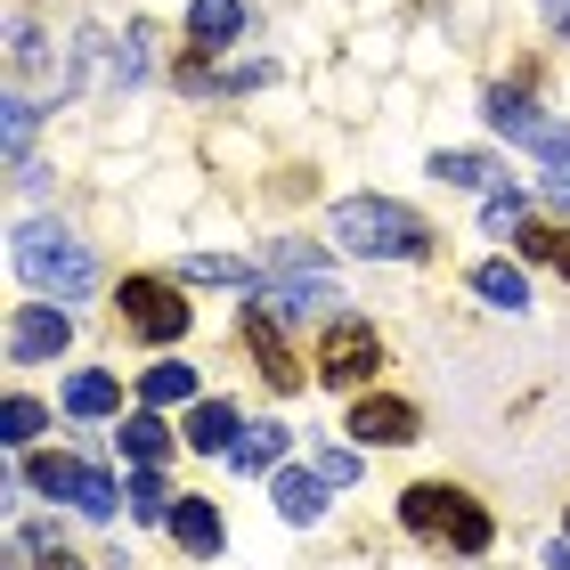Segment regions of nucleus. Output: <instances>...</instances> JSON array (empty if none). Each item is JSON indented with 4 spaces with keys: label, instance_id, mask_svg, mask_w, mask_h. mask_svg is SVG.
I'll use <instances>...</instances> for the list:
<instances>
[{
    "label": "nucleus",
    "instance_id": "29",
    "mask_svg": "<svg viewBox=\"0 0 570 570\" xmlns=\"http://www.w3.org/2000/svg\"><path fill=\"white\" fill-rule=\"evenodd\" d=\"M318 481H326V489L358 481V456H351V449H326V456H318Z\"/></svg>",
    "mask_w": 570,
    "mask_h": 570
},
{
    "label": "nucleus",
    "instance_id": "5",
    "mask_svg": "<svg viewBox=\"0 0 570 570\" xmlns=\"http://www.w3.org/2000/svg\"><path fill=\"white\" fill-rule=\"evenodd\" d=\"M24 481H33L41 498L82 505L90 522H107V513H115V481L98 473V464H73V456H33V464H24Z\"/></svg>",
    "mask_w": 570,
    "mask_h": 570
},
{
    "label": "nucleus",
    "instance_id": "10",
    "mask_svg": "<svg viewBox=\"0 0 570 570\" xmlns=\"http://www.w3.org/2000/svg\"><path fill=\"white\" fill-rule=\"evenodd\" d=\"M237 407H220V400H204L196 407V416H188V449H204V456H228V449H237Z\"/></svg>",
    "mask_w": 570,
    "mask_h": 570
},
{
    "label": "nucleus",
    "instance_id": "13",
    "mask_svg": "<svg viewBox=\"0 0 570 570\" xmlns=\"http://www.w3.org/2000/svg\"><path fill=\"white\" fill-rule=\"evenodd\" d=\"M277 456H285V432L277 424H253V432H237V449H228L237 473H277Z\"/></svg>",
    "mask_w": 570,
    "mask_h": 570
},
{
    "label": "nucleus",
    "instance_id": "17",
    "mask_svg": "<svg viewBox=\"0 0 570 570\" xmlns=\"http://www.w3.org/2000/svg\"><path fill=\"white\" fill-rule=\"evenodd\" d=\"M318 489H326L318 473H277V513L285 522H318V505H326Z\"/></svg>",
    "mask_w": 570,
    "mask_h": 570
},
{
    "label": "nucleus",
    "instance_id": "15",
    "mask_svg": "<svg viewBox=\"0 0 570 570\" xmlns=\"http://www.w3.org/2000/svg\"><path fill=\"white\" fill-rule=\"evenodd\" d=\"M115 440H122V456H131V464H164V456H171V432H164V416H155V407H147V416H131Z\"/></svg>",
    "mask_w": 570,
    "mask_h": 570
},
{
    "label": "nucleus",
    "instance_id": "26",
    "mask_svg": "<svg viewBox=\"0 0 570 570\" xmlns=\"http://www.w3.org/2000/svg\"><path fill=\"white\" fill-rule=\"evenodd\" d=\"M33 432H41V400H9L0 407V440H9V449H24Z\"/></svg>",
    "mask_w": 570,
    "mask_h": 570
},
{
    "label": "nucleus",
    "instance_id": "23",
    "mask_svg": "<svg viewBox=\"0 0 570 570\" xmlns=\"http://www.w3.org/2000/svg\"><path fill=\"white\" fill-rule=\"evenodd\" d=\"M188 285H253V269L237 262V253H196V262H188Z\"/></svg>",
    "mask_w": 570,
    "mask_h": 570
},
{
    "label": "nucleus",
    "instance_id": "21",
    "mask_svg": "<svg viewBox=\"0 0 570 570\" xmlns=\"http://www.w3.org/2000/svg\"><path fill=\"white\" fill-rule=\"evenodd\" d=\"M432 179H449V188H481V179H489V155H473V147H440V155H432Z\"/></svg>",
    "mask_w": 570,
    "mask_h": 570
},
{
    "label": "nucleus",
    "instance_id": "19",
    "mask_svg": "<svg viewBox=\"0 0 570 570\" xmlns=\"http://www.w3.org/2000/svg\"><path fill=\"white\" fill-rule=\"evenodd\" d=\"M481 228H489V237H522V228H530L522 188H498V196H489V204H481Z\"/></svg>",
    "mask_w": 570,
    "mask_h": 570
},
{
    "label": "nucleus",
    "instance_id": "12",
    "mask_svg": "<svg viewBox=\"0 0 570 570\" xmlns=\"http://www.w3.org/2000/svg\"><path fill=\"white\" fill-rule=\"evenodd\" d=\"M171 538L188 554H220V513L204 505V498H188V505H171Z\"/></svg>",
    "mask_w": 570,
    "mask_h": 570
},
{
    "label": "nucleus",
    "instance_id": "2",
    "mask_svg": "<svg viewBox=\"0 0 570 570\" xmlns=\"http://www.w3.org/2000/svg\"><path fill=\"white\" fill-rule=\"evenodd\" d=\"M400 522L416 530V538H432V547H456V554H489V513L464 498V489H449V481H416L400 498Z\"/></svg>",
    "mask_w": 570,
    "mask_h": 570
},
{
    "label": "nucleus",
    "instance_id": "25",
    "mask_svg": "<svg viewBox=\"0 0 570 570\" xmlns=\"http://www.w3.org/2000/svg\"><path fill=\"white\" fill-rule=\"evenodd\" d=\"M196 392V367H147V407H179Z\"/></svg>",
    "mask_w": 570,
    "mask_h": 570
},
{
    "label": "nucleus",
    "instance_id": "27",
    "mask_svg": "<svg viewBox=\"0 0 570 570\" xmlns=\"http://www.w3.org/2000/svg\"><path fill=\"white\" fill-rule=\"evenodd\" d=\"M33 155V98H9V171H24Z\"/></svg>",
    "mask_w": 570,
    "mask_h": 570
},
{
    "label": "nucleus",
    "instance_id": "30",
    "mask_svg": "<svg viewBox=\"0 0 570 570\" xmlns=\"http://www.w3.org/2000/svg\"><path fill=\"white\" fill-rule=\"evenodd\" d=\"M33 570H82V562H73V554L58 547V538H49V547H41V562H33Z\"/></svg>",
    "mask_w": 570,
    "mask_h": 570
},
{
    "label": "nucleus",
    "instance_id": "9",
    "mask_svg": "<svg viewBox=\"0 0 570 570\" xmlns=\"http://www.w3.org/2000/svg\"><path fill=\"white\" fill-rule=\"evenodd\" d=\"M351 440H367V449H407V440H416V407L407 400H358L351 407Z\"/></svg>",
    "mask_w": 570,
    "mask_h": 570
},
{
    "label": "nucleus",
    "instance_id": "32",
    "mask_svg": "<svg viewBox=\"0 0 570 570\" xmlns=\"http://www.w3.org/2000/svg\"><path fill=\"white\" fill-rule=\"evenodd\" d=\"M547 9H554V24H562V33H570V0H547Z\"/></svg>",
    "mask_w": 570,
    "mask_h": 570
},
{
    "label": "nucleus",
    "instance_id": "18",
    "mask_svg": "<svg viewBox=\"0 0 570 570\" xmlns=\"http://www.w3.org/2000/svg\"><path fill=\"white\" fill-rule=\"evenodd\" d=\"M538 155H547V196L570 213V131H554V122H547V131H538Z\"/></svg>",
    "mask_w": 570,
    "mask_h": 570
},
{
    "label": "nucleus",
    "instance_id": "6",
    "mask_svg": "<svg viewBox=\"0 0 570 570\" xmlns=\"http://www.w3.org/2000/svg\"><path fill=\"white\" fill-rule=\"evenodd\" d=\"M383 367V334L367 318H343V326H326V343H318V383H367Z\"/></svg>",
    "mask_w": 570,
    "mask_h": 570
},
{
    "label": "nucleus",
    "instance_id": "7",
    "mask_svg": "<svg viewBox=\"0 0 570 570\" xmlns=\"http://www.w3.org/2000/svg\"><path fill=\"white\" fill-rule=\"evenodd\" d=\"M66 343H73V318L58 302H24L9 318V358H17V367H24V358H58Z\"/></svg>",
    "mask_w": 570,
    "mask_h": 570
},
{
    "label": "nucleus",
    "instance_id": "14",
    "mask_svg": "<svg viewBox=\"0 0 570 570\" xmlns=\"http://www.w3.org/2000/svg\"><path fill=\"white\" fill-rule=\"evenodd\" d=\"M473 294L498 302V309H522V302H530V277L513 269V262H481V269H473Z\"/></svg>",
    "mask_w": 570,
    "mask_h": 570
},
{
    "label": "nucleus",
    "instance_id": "11",
    "mask_svg": "<svg viewBox=\"0 0 570 570\" xmlns=\"http://www.w3.org/2000/svg\"><path fill=\"white\" fill-rule=\"evenodd\" d=\"M237 24H245V0H196V9H188V41L196 49L237 41Z\"/></svg>",
    "mask_w": 570,
    "mask_h": 570
},
{
    "label": "nucleus",
    "instance_id": "1",
    "mask_svg": "<svg viewBox=\"0 0 570 570\" xmlns=\"http://www.w3.org/2000/svg\"><path fill=\"white\" fill-rule=\"evenodd\" d=\"M326 237L343 253H358V262H383V253H392V262H424L432 253V228L392 196H343L334 220H326Z\"/></svg>",
    "mask_w": 570,
    "mask_h": 570
},
{
    "label": "nucleus",
    "instance_id": "20",
    "mask_svg": "<svg viewBox=\"0 0 570 570\" xmlns=\"http://www.w3.org/2000/svg\"><path fill=\"white\" fill-rule=\"evenodd\" d=\"M115 375H73L66 383V407H73V416H115Z\"/></svg>",
    "mask_w": 570,
    "mask_h": 570
},
{
    "label": "nucleus",
    "instance_id": "22",
    "mask_svg": "<svg viewBox=\"0 0 570 570\" xmlns=\"http://www.w3.org/2000/svg\"><path fill=\"white\" fill-rule=\"evenodd\" d=\"M131 513H139V522H171V489H164V473H155V464H139V481H131Z\"/></svg>",
    "mask_w": 570,
    "mask_h": 570
},
{
    "label": "nucleus",
    "instance_id": "31",
    "mask_svg": "<svg viewBox=\"0 0 570 570\" xmlns=\"http://www.w3.org/2000/svg\"><path fill=\"white\" fill-rule=\"evenodd\" d=\"M547 570H570V538H562V547H554V554H547Z\"/></svg>",
    "mask_w": 570,
    "mask_h": 570
},
{
    "label": "nucleus",
    "instance_id": "8",
    "mask_svg": "<svg viewBox=\"0 0 570 570\" xmlns=\"http://www.w3.org/2000/svg\"><path fill=\"white\" fill-rule=\"evenodd\" d=\"M245 351H253V367L269 375V392H302V358L285 351V334L269 309H245Z\"/></svg>",
    "mask_w": 570,
    "mask_h": 570
},
{
    "label": "nucleus",
    "instance_id": "16",
    "mask_svg": "<svg viewBox=\"0 0 570 570\" xmlns=\"http://www.w3.org/2000/svg\"><path fill=\"white\" fill-rule=\"evenodd\" d=\"M481 115L498 122L505 139H530V147H538V131H547V122L530 115V98H522V90H489V107H481Z\"/></svg>",
    "mask_w": 570,
    "mask_h": 570
},
{
    "label": "nucleus",
    "instance_id": "3",
    "mask_svg": "<svg viewBox=\"0 0 570 570\" xmlns=\"http://www.w3.org/2000/svg\"><path fill=\"white\" fill-rule=\"evenodd\" d=\"M17 269L41 285V294H58V302H82L90 294V253L66 237V228H17Z\"/></svg>",
    "mask_w": 570,
    "mask_h": 570
},
{
    "label": "nucleus",
    "instance_id": "4",
    "mask_svg": "<svg viewBox=\"0 0 570 570\" xmlns=\"http://www.w3.org/2000/svg\"><path fill=\"white\" fill-rule=\"evenodd\" d=\"M115 318H122V334H139V343H179V334H188V302H179L164 277H122Z\"/></svg>",
    "mask_w": 570,
    "mask_h": 570
},
{
    "label": "nucleus",
    "instance_id": "24",
    "mask_svg": "<svg viewBox=\"0 0 570 570\" xmlns=\"http://www.w3.org/2000/svg\"><path fill=\"white\" fill-rule=\"evenodd\" d=\"M513 245H522L530 262H554V269L570 277V228H522V237H513Z\"/></svg>",
    "mask_w": 570,
    "mask_h": 570
},
{
    "label": "nucleus",
    "instance_id": "28",
    "mask_svg": "<svg viewBox=\"0 0 570 570\" xmlns=\"http://www.w3.org/2000/svg\"><path fill=\"white\" fill-rule=\"evenodd\" d=\"M49 547V530H9V570H33Z\"/></svg>",
    "mask_w": 570,
    "mask_h": 570
}]
</instances>
